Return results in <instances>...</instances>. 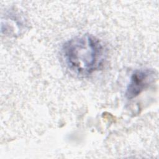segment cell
Here are the masks:
<instances>
[{
    "label": "cell",
    "mask_w": 159,
    "mask_h": 159,
    "mask_svg": "<svg viewBox=\"0 0 159 159\" xmlns=\"http://www.w3.org/2000/svg\"><path fill=\"white\" fill-rule=\"evenodd\" d=\"M63 57L74 73L86 76L98 70L104 61V50L99 39L85 34L67 41L62 48Z\"/></svg>",
    "instance_id": "cell-1"
},
{
    "label": "cell",
    "mask_w": 159,
    "mask_h": 159,
    "mask_svg": "<svg viewBox=\"0 0 159 159\" xmlns=\"http://www.w3.org/2000/svg\"><path fill=\"white\" fill-rule=\"evenodd\" d=\"M154 71L150 69H139L135 70L130 78L127 86L125 96L131 99L137 96L152 82Z\"/></svg>",
    "instance_id": "cell-2"
}]
</instances>
